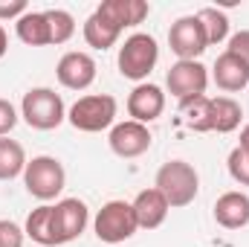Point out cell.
Wrapping results in <instances>:
<instances>
[{
    "mask_svg": "<svg viewBox=\"0 0 249 247\" xmlns=\"http://www.w3.org/2000/svg\"><path fill=\"white\" fill-rule=\"evenodd\" d=\"M20 117L35 131L58 128L67 120V108H64L61 93H55L53 87H32V90H26L23 102H20Z\"/></svg>",
    "mask_w": 249,
    "mask_h": 247,
    "instance_id": "6da1fadb",
    "label": "cell"
},
{
    "mask_svg": "<svg viewBox=\"0 0 249 247\" xmlns=\"http://www.w3.org/2000/svg\"><path fill=\"white\" fill-rule=\"evenodd\" d=\"M154 186L165 195L168 206H188L200 192V175L186 160H168L160 166Z\"/></svg>",
    "mask_w": 249,
    "mask_h": 247,
    "instance_id": "7a4b0ae2",
    "label": "cell"
},
{
    "mask_svg": "<svg viewBox=\"0 0 249 247\" xmlns=\"http://www.w3.org/2000/svg\"><path fill=\"white\" fill-rule=\"evenodd\" d=\"M116 111H119V102L110 93H90V96H81L67 111V120L75 131L99 134L116 123Z\"/></svg>",
    "mask_w": 249,
    "mask_h": 247,
    "instance_id": "3957f363",
    "label": "cell"
},
{
    "mask_svg": "<svg viewBox=\"0 0 249 247\" xmlns=\"http://www.w3.org/2000/svg\"><path fill=\"white\" fill-rule=\"evenodd\" d=\"M160 62V47H157V38L148 35V32H133L122 47H119V73L130 82H139L151 76V70Z\"/></svg>",
    "mask_w": 249,
    "mask_h": 247,
    "instance_id": "277c9868",
    "label": "cell"
},
{
    "mask_svg": "<svg viewBox=\"0 0 249 247\" xmlns=\"http://www.w3.org/2000/svg\"><path fill=\"white\" fill-rule=\"evenodd\" d=\"M23 184L26 192L38 201H53L61 195L64 184H67V172H64L61 160L50 157V154H38L26 163L23 169Z\"/></svg>",
    "mask_w": 249,
    "mask_h": 247,
    "instance_id": "5b68a950",
    "label": "cell"
},
{
    "mask_svg": "<svg viewBox=\"0 0 249 247\" xmlns=\"http://www.w3.org/2000/svg\"><path fill=\"white\" fill-rule=\"evenodd\" d=\"M93 230H96V239L105 242V245H122V242H127L139 230L133 204H127V201H107L96 212Z\"/></svg>",
    "mask_w": 249,
    "mask_h": 247,
    "instance_id": "8992f818",
    "label": "cell"
},
{
    "mask_svg": "<svg viewBox=\"0 0 249 247\" xmlns=\"http://www.w3.org/2000/svg\"><path fill=\"white\" fill-rule=\"evenodd\" d=\"M168 47L180 62H197V56L206 53L209 38L197 15H183L171 23L168 29Z\"/></svg>",
    "mask_w": 249,
    "mask_h": 247,
    "instance_id": "52a82bcc",
    "label": "cell"
},
{
    "mask_svg": "<svg viewBox=\"0 0 249 247\" xmlns=\"http://www.w3.org/2000/svg\"><path fill=\"white\" fill-rule=\"evenodd\" d=\"M165 84H168V93L174 99H180V102L206 96L209 70L200 62H177V64H171V70L165 76Z\"/></svg>",
    "mask_w": 249,
    "mask_h": 247,
    "instance_id": "ba28073f",
    "label": "cell"
},
{
    "mask_svg": "<svg viewBox=\"0 0 249 247\" xmlns=\"http://www.w3.org/2000/svg\"><path fill=\"white\" fill-rule=\"evenodd\" d=\"M107 143H110V151H113L116 157H122V160H133V157H142V154L151 148L154 137H151L148 125L127 120V123H119V125L110 128Z\"/></svg>",
    "mask_w": 249,
    "mask_h": 247,
    "instance_id": "9c48e42d",
    "label": "cell"
},
{
    "mask_svg": "<svg viewBox=\"0 0 249 247\" xmlns=\"http://www.w3.org/2000/svg\"><path fill=\"white\" fill-rule=\"evenodd\" d=\"M90 221V212H87V204L78 201V198H64L53 206V227H55V239L58 245L67 242H75L84 227Z\"/></svg>",
    "mask_w": 249,
    "mask_h": 247,
    "instance_id": "30bf717a",
    "label": "cell"
},
{
    "mask_svg": "<svg viewBox=\"0 0 249 247\" xmlns=\"http://www.w3.org/2000/svg\"><path fill=\"white\" fill-rule=\"evenodd\" d=\"M55 76L67 90H87L96 82V59L90 53H78V50L64 53L58 59Z\"/></svg>",
    "mask_w": 249,
    "mask_h": 247,
    "instance_id": "8fae6325",
    "label": "cell"
},
{
    "mask_svg": "<svg viewBox=\"0 0 249 247\" xmlns=\"http://www.w3.org/2000/svg\"><path fill=\"white\" fill-rule=\"evenodd\" d=\"M162 111H165V93H162V87H157L151 82H142V84H136L130 90V96H127V114H130L133 123L148 125V123H154V120H160Z\"/></svg>",
    "mask_w": 249,
    "mask_h": 247,
    "instance_id": "7c38bea8",
    "label": "cell"
},
{
    "mask_svg": "<svg viewBox=\"0 0 249 247\" xmlns=\"http://www.w3.org/2000/svg\"><path fill=\"white\" fill-rule=\"evenodd\" d=\"M214 221L226 230H241L249 224V195L241 189L223 192L214 201Z\"/></svg>",
    "mask_w": 249,
    "mask_h": 247,
    "instance_id": "4fadbf2b",
    "label": "cell"
},
{
    "mask_svg": "<svg viewBox=\"0 0 249 247\" xmlns=\"http://www.w3.org/2000/svg\"><path fill=\"white\" fill-rule=\"evenodd\" d=\"M96 12H99L107 23H113L119 32H124L127 26L142 23V21L148 18L151 6H148L145 0H105V3H99Z\"/></svg>",
    "mask_w": 249,
    "mask_h": 247,
    "instance_id": "5bb4252c",
    "label": "cell"
},
{
    "mask_svg": "<svg viewBox=\"0 0 249 247\" xmlns=\"http://www.w3.org/2000/svg\"><path fill=\"white\" fill-rule=\"evenodd\" d=\"M168 201L165 195L154 186V189H142L133 198V212H136V224L139 230H157L165 218H168Z\"/></svg>",
    "mask_w": 249,
    "mask_h": 247,
    "instance_id": "9a60e30c",
    "label": "cell"
},
{
    "mask_svg": "<svg viewBox=\"0 0 249 247\" xmlns=\"http://www.w3.org/2000/svg\"><path fill=\"white\" fill-rule=\"evenodd\" d=\"M212 79H214V84L220 87V90H226V93H241L244 87L249 84V67L238 56H232V53H220L217 56V62L212 67Z\"/></svg>",
    "mask_w": 249,
    "mask_h": 247,
    "instance_id": "2e32d148",
    "label": "cell"
},
{
    "mask_svg": "<svg viewBox=\"0 0 249 247\" xmlns=\"http://www.w3.org/2000/svg\"><path fill=\"white\" fill-rule=\"evenodd\" d=\"M15 32H18V38L26 47H47V44H53L47 12H26L23 18L15 21Z\"/></svg>",
    "mask_w": 249,
    "mask_h": 247,
    "instance_id": "e0dca14e",
    "label": "cell"
},
{
    "mask_svg": "<svg viewBox=\"0 0 249 247\" xmlns=\"http://www.w3.org/2000/svg\"><path fill=\"white\" fill-rule=\"evenodd\" d=\"M241 117H244V108L232 96H214L212 99V108H209V128L212 131L232 134L241 125Z\"/></svg>",
    "mask_w": 249,
    "mask_h": 247,
    "instance_id": "ac0fdd59",
    "label": "cell"
},
{
    "mask_svg": "<svg viewBox=\"0 0 249 247\" xmlns=\"http://www.w3.org/2000/svg\"><path fill=\"white\" fill-rule=\"evenodd\" d=\"M23 233H26L32 242H38V245H44V247L58 245V239H55V227H53V206L44 204V206L32 209L29 218H26Z\"/></svg>",
    "mask_w": 249,
    "mask_h": 247,
    "instance_id": "d6986e66",
    "label": "cell"
},
{
    "mask_svg": "<svg viewBox=\"0 0 249 247\" xmlns=\"http://www.w3.org/2000/svg\"><path fill=\"white\" fill-rule=\"evenodd\" d=\"M119 29L113 23H107L99 12H93L87 21H84V41L93 47V50H110L116 41H119Z\"/></svg>",
    "mask_w": 249,
    "mask_h": 247,
    "instance_id": "ffe728a7",
    "label": "cell"
},
{
    "mask_svg": "<svg viewBox=\"0 0 249 247\" xmlns=\"http://www.w3.org/2000/svg\"><path fill=\"white\" fill-rule=\"evenodd\" d=\"M26 151L18 140L0 137V181H15L26 169Z\"/></svg>",
    "mask_w": 249,
    "mask_h": 247,
    "instance_id": "44dd1931",
    "label": "cell"
},
{
    "mask_svg": "<svg viewBox=\"0 0 249 247\" xmlns=\"http://www.w3.org/2000/svg\"><path fill=\"white\" fill-rule=\"evenodd\" d=\"M209 108H212V96H197V99H188L180 102V111H183V123L191 131H212L209 128Z\"/></svg>",
    "mask_w": 249,
    "mask_h": 247,
    "instance_id": "7402d4cb",
    "label": "cell"
},
{
    "mask_svg": "<svg viewBox=\"0 0 249 247\" xmlns=\"http://www.w3.org/2000/svg\"><path fill=\"white\" fill-rule=\"evenodd\" d=\"M197 18H200V23H203V29H206L209 47H212V44L226 41V35H229V18H226V12L206 6V9H200V12H197Z\"/></svg>",
    "mask_w": 249,
    "mask_h": 247,
    "instance_id": "603a6c76",
    "label": "cell"
},
{
    "mask_svg": "<svg viewBox=\"0 0 249 247\" xmlns=\"http://www.w3.org/2000/svg\"><path fill=\"white\" fill-rule=\"evenodd\" d=\"M47 21H50L53 44H67L75 35V18L67 9H47Z\"/></svg>",
    "mask_w": 249,
    "mask_h": 247,
    "instance_id": "cb8c5ba5",
    "label": "cell"
},
{
    "mask_svg": "<svg viewBox=\"0 0 249 247\" xmlns=\"http://www.w3.org/2000/svg\"><path fill=\"white\" fill-rule=\"evenodd\" d=\"M229 175H232V181H238L241 186H249V154L247 151H241L238 145L232 148V154H229Z\"/></svg>",
    "mask_w": 249,
    "mask_h": 247,
    "instance_id": "d4e9b609",
    "label": "cell"
},
{
    "mask_svg": "<svg viewBox=\"0 0 249 247\" xmlns=\"http://www.w3.org/2000/svg\"><path fill=\"white\" fill-rule=\"evenodd\" d=\"M23 239H26V233L15 221L0 218V247H23Z\"/></svg>",
    "mask_w": 249,
    "mask_h": 247,
    "instance_id": "484cf974",
    "label": "cell"
},
{
    "mask_svg": "<svg viewBox=\"0 0 249 247\" xmlns=\"http://www.w3.org/2000/svg\"><path fill=\"white\" fill-rule=\"evenodd\" d=\"M226 53L238 56V59H241V62L249 67V29H241V32H235V35L229 38V47H226Z\"/></svg>",
    "mask_w": 249,
    "mask_h": 247,
    "instance_id": "4316f807",
    "label": "cell"
},
{
    "mask_svg": "<svg viewBox=\"0 0 249 247\" xmlns=\"http://www.w3.org/2000/svg\"><path fill=\"white\" fill-rule=\"evenodd\" d=\"M29 12L26 0H0V21H18Z\"/></svg>",
    "mask_w": 249,
    "mask_h": 247,
    "instance_id": "83f0119b",
    "label": "cell"
},
{
    "mask_svg": "<svg viewBox=\"0 0 249 247\" xmlns=\"http://www.w3.org/2000/svg\"><path fill=\"white\" fill-rule=\"evenodd\" d=\"M18 125V111L9 99H0V137H9V131Z\"/></svg>",
    "mask_w": 249,
    "mask_h": 247,
    "instance_id": "f1b7e54d",
    "label": "cell"
},
{
    "mask_svg": "<svg viewBox=\"0 0 249 247\" xmlns=\"http://www.w3.org/2000/svg\"><path fill=\"white\" fill-rule=\"evenodd\" d=\"M6 50H9V35H6V29H3V23H0V59L6 56Z\"/></svg>",
    "mask_w": 249,
    "mask_h": 247,
    "instance_id": "f546056e",
    "label": "cell"
},
{
    "mask_svg": "<svg viewBox=\"0 0 249 247\" xmlns=\"http://www.w3.org/2000/svg\"><path fill=\"white\" fill-rule=\"evenodd\" d=\"M238 148H241V151H247V154H249V125L244 128V131H241V143H238Z\"/></svg>",
    "mask_w": 249,
    "mask_h": 247,
    "instance_id": "4dcf8cb0",
    "label": "cell"
}]
</instances>
